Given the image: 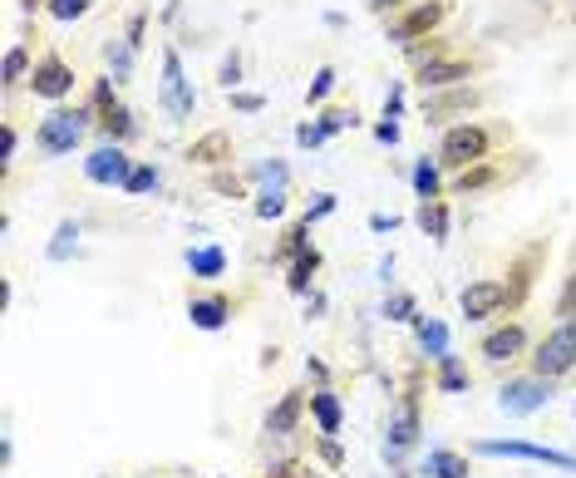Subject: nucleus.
Returning <instances> with one entry per match:
<instances>
[{"instance_id":"3c124183","label":"nucleus","mask_w":576,"mask_h":478,"mask_svg":"<svg viewBox=\"0 0 576 478\" xmlns=\"http://www.w3.org/2000/svg\"><path fill=\"white\" fill-rule=\"evenodd\" d=\"M374 138H380V144H399V124H394V118H380V124H374Z\"/></svg>"},{"instance_id":"7c9ffc66","label":"nucleus","mask_w":576,"mask_h":478,"mask_svg":"<svg viewBox=\"0 0 576 478\" xmlns=\"http://www.w3.org/2000/svg\"><path fill=\"white\" fill-rule=\"evenodd\" d=\"M286 208H291V198H286V188H276V183H266V188L257 193V202H251V212H257L261 222H276V217H286Z\"/></svg>"},{"instance_id":"39448f33","label":"nucleus","mask_w":576,"mask_h":478,"mask_svg":"<svg viewBox=\"0 0 576 478\" xmlns=\"http://www.w3.org/2000/svg\"><path fill=\"white\" fill-rule=\"evenodd\" d=\"M473 454H483V459H527V464H547V469L576 474V454L547 449V444H532V439H473Z\"/></svg>"},{"instance_id":"c9c22d12","label":"nucleus","mask_w":576,"mask_h":478,"mask_svg":"<svg viewBox=\"0 0 576 478\" xmlns=\"http://www.w3.org/2000/svg\"><path fill=\"white\" fill-rule=\"evenodd\" d=\"M336 84H340L336 64H320V70H316V80H310V90H306V100H310V104H320L330 90H336Z\"/></svg>"},{"instance_id":"6e6d98bb","label":"nucleus","mask_w":576,"mask_h":478,"mask_svg":"<svg viewBox=\"0 0 576 478\" xmlns=\"http://www.w3.org/2000/svg\"><path fill=\"white\" fill-rule=\"evenodd\" d=\"M394 227H399V217H384V212L370 217V232H394Z\"/></svg>"},{"instance_id":"f704fd0d","label":"nucleus","mask_w":576,"mask_h":478,"mask_svg":"<svg viewBox=\"0 0 576 478\" xmlns=\"http://www.w3.org/2000/svg\"><path fill=\"white\" fill-rule=\"evenodd\" d=\"M16 84H30V50L25 45L6 50V90H16Z\"/></svg>"},{"instance_id":"4d7b16f0","label":"nucleus","mask_w":576,"mask_h":478,"mask_svg":"<svg viewBox=\"0 0 576 478\" xmlns=\"http://www.w3.org/2000/svg\"><path fill=\"white\" fill-rule=\"evenodd\" d=\"M320 311H326V297H320V291H310V301H306V316H310V321H316V316H320Z\"/></svg>"},{"instance_id":"13d9d810","label":"nucleus","mask_w":576,"mask_h":478,"mask_svg":"<svg viewBox=\"0 0 576 478\" xmlns=\"http://www.w3.org/2000/svg\"><path fill=\"white\" fill-rule=\"evenodd\" d=\"M364 6H370V10H380V15H384V10H399V6H404V0H364Z\"/></svg>"},{"instance_id":"1a4fd4ad","label":"nucleus","mask_w":576,"mask_h":478,"mask_svg":"<svg viewBox=\"0 0 576 478\" xmlns=\"http://www.w3.org/2000/svg\"><path fill=\"white\" fill-rule=\"evenodd\" d=\"M473 74H479V60H469V54H439V60L419 64L414 84L424 94H434V90H453V84H469Z\"/></svg>"},{"instance_id":"0eeeda50","label":"nucleus","mask_w":576,"mask_h":478,"mask_svg":"<svg viewBox=\"0 0 576 478\" xmlns=\"http://www.w3.org/2000/svg\"><path fill=\"white\" fill-rule=\"evenodd\" d=\"M449 0H414V6L404 10V15L390 20V40L394 45H414V40H429L434 30L449 20Z\"/></svg>"},{"instance_id":"b1692460","label":"nucleus","mask_w":576,"mask_h":478,"mask_svg":"<svg viewBox=\"0 0 576 478\" xmlns=\"http://www.w3.org/2000/svg\"><path fill=\"white\" fill-rule=\"evenodd\" d=\"M320 247H310V252H301L291 267H286V287H291V297H310L316 291V271H320Z\"/></svg>"},{"instance_id":"a18cd8bd","label":"nucleus","mask_w":576,"mask_h":478,"mask_svg":"<svg viewBox=\"0 0 576 478\" xmlns=\"http://www.w3.org/2000/svg\"><path fill=\"white\" fill-rule=\"evenodd\" d=\"M336 208H340V198H336V193H316V202H310V208H306V222H320V217H330Z\"/></svg>"},{"instance_id":"4c0bfd02","label":"nucleus","mask_w":576,"mask_h":478,"mask_svg":"<svg viewBox=\"0 0 576 478\" xmlns=\"http://www.w3.org/2000/svg\"><path fill=\"white\" fill-rule=\"evenodd\" d=\"M572 316H576V267L567 271V281L557 291V321H572Z\"/></svg>"},{"instance_id":"09e8293b","label":"nucleus","mask_w":576,"mask_h":478,"mask_svg":"<svg viewBox=\"0 0 576 478\" xmlns=\"http://www.w3.org/2000/svg\"><path fill=\"white\" fill-rule=\"evenodd\" d=\"M306 375L316 380V385H330V365L320 361V355H306Z\"/></svg>"},{"instance_id":"f257e3e1","label":"nucleus","mask_w":576,"mask_h":478,"mask_svg":"<svg viewBox=\"0 0 576 478\" xmlns=\"http://www.w3.org/2000/svg\"><path fill=\"white\" fill-rule=\"evenodd\" d=\"M493 144H497V128L453 124V128H443V138H439V163L449 173H463V168H473V163L493 158Z\"/></svg>"},{"instance_id":"bb28decb","label":"nucleus","mask_w":576,"mask_h":478,"mask_svg":"<svg viewBox=\"0 0 576 478\" xmlns=\"http://www.w3.org/2000/svg\"><path fill=\"white\" fill-rule=\"evenodd\" d=\"M409 183H414V193L419 198H443V163L439 154L434 158H414V173H409Z\"/></svg>"},{"instance_id":"c85d7f7f","label":"nucleus","mask_w":576,"mask_h":478,"mask_svg":"<svg viewBox=\"0 0 576 478\" xmlns=\"http://www.w3.org/2000/svg\"><path fill=\"white\" fill-rule=\"evenodd\" d=\"M301 252H310V222H306V217H301V222H291V227H286L281 247H276V262H286V267H291Z\"/></svg>"},{"instance_id":"4468645a","label":"nucleus","mask_w":576,"mask_h":478,"mask_svg":"<svg viewBox=\"0 0 576 478\" xmlns=\"http://www.w3.org/2000/svg\"><path fill=\"white\" fill-rule=\"evenodd\" d=\"M193 84H187L183 74V60H177V50H163V108H168L173 118H187L193 114Z\"/></svg>"},{"instance_id":"dca6fc26","label":"nucleus","mask_w":576,"mask_h":478,"mask_svg":"<svg viewBox=\"0 0 576 478\" xmlns=\"http://www.w3.org/2000/svg\"><path fill=\"white\" fill-rule=\"evenodd\" d=\"M306 409H310V395H306V389H286V395L276 399L271 409H266V434H271V439H291V434L301 429Z\"/></svg>"},{"instance_id":"2eb2a0df","label":"nucleus","mask_w":576,"mask_h":478,"mask_svg":"<svg viewBox=\"0 0 576 478\" xmlns=\"http://www.w3.org/2000/svg\"><path fill=\"white\" fill-rule=\"evenodd\" d=\"M487 100L483 90H473V84H453V90H434L424 94V118L429 124H443L449 114H469V108H479Z\"/></svg>"},{"instance_id":"6ab92c4d","label":"nucleus","mask_w":576,"mask_h":478,"mask_svg":"<svg viewBox=\"0 0 576 478\" xmlns=\"http://www.w3.org/2000/svg\"><path fill=\"white\" fill-rule=\"evenodd\" d=\"M310 419L320 425V434H340V425H346V405H340V395L330 385L310 389Z\"/></svg>"},{"instance_id":"a19ab883","label":"nucleus","mask_w":576,"mask_h":478,"mask_svg":"<svg viewBox=\"0 0 576 478\" xmlns=\"http://www.w3.org/2000/svg\"><path fill=\"white\" fill-rule=\"evenodd\" d=\"M213 193H222V198H247V183L237 173H213Z\"/></svg>"},{"instance_id":"864d4df0","label":"nucleus","mask_w":576,"mask_h":478,"mask_svg":"<svg viewBox=\"0 0 576 478\" xmlns=\"http://www.w3.org/2000/svg\"><path fill=\"white\" fill-rule=\"evenodd\" d=\"M232 108H241V114H257V108H261V94H232Z\"/></svg>"},{"instance_id":"c03bdc74","label":"nucleus","mask_w":576,"mask_h":478,"mask_svg":"<svg viewBox=\"0 0 576 478\" xmlns=\"http://www.w3.org/2000/svg\"><path fill=\"white\" fill-rule=\"evenodd\" d=\"M316 449H320V459H326L330 469H340V464H346V449H340V439H336V434H320V444H316Z\"/></svg>"},{"instance_id":"de8ad7c7","label":"nucleus","mask_w":576,"mask_h":478,"mask_svg":"<svg viewBox=\"0 0 576 478\" xmlns=\"http://www.w3.org/2000/svg\"><path fill=\"white\" fill-rule=\"evenodd\" d=\"M296 144H301V148H320V144H326V134H320V124H301V128H296Z\"/></svg>"},{"instance_id":"2f4dec72","label":"nucleus","mask_w":576,"mask_h":478,"mask_svg":"<svg viewBox=\"0 0 576 478\" xmlns=\"http://www.w3.org/2000/svg\"><path fill=\"white\" fill-rule=\"evenodd\" d=\"M380 316L384 321H399V325H414L419 301L409 297V291H390V297H384V306H380Z\"/></svg>"},{"instance_id":"ea45409f","label":"nucleus","mask_w":576,"mask_h":478,"mask_svg":"<svg viewBox=\"0 0 576 478\" xmlns=\"http://www.w3.org/2000/svg\"><path fill=\"white\" fill-rule=\"evenodd\" d=\"M266 478H316L310 474L306 459H271V469H266Z\"/></svg>"},{"instance_id":"8fccbe9b","label":"nucleus","mask_w":576,"mask_h":478,"mask_svg":"<svg viewBox=\"0 0 576 478\" xmlns=\"http://www.w3.org/2000/svg\"><path fill=\"white\" fill-rule=\"evenodd\" d=\"M143 30H148V15H143V10H138V15H133V20H128V35H124V40H128V45H133V50H138V45H143Z\"/></svg>"},{"instance_id":"5701e85b","label":"nucleus","mask_w":576,"mask_h":478,"mask_svg":"<svg viewBox=\"0 0 576 478\" xmlns=\"http://www.w3.org/2000/svg\"><path fill=\"white\" fill-rule=\"evenodd\" d=\"M414 222H419V232H424V237L449 242V198H419Z\"/></svg>"},{"instance_id":"a211bd4d","label":"nucleus","mask_w":576,"mask_h":478,"mask_svg":"<svg viewBox=\"0 0 576 478\" xmlns=\"http://www.w3.org/2000/svg\"><path fill=\"white\" fill-rule=\"evenodd\" d=\"M187 321H193V331H227L232 325V297H222V291H213V297H193L187 301Z\"/></svg>"},{"instance_id":"79ce46f5","label":"nucleus","mask_w":576,"mask_h":478,"mask_svg":"<svg viewBox=\"0 0 576 478\" xmlns=\"http://www.w3.org/2000/svg\"><path fill=\"white\" fill-rule=\"evenodd\" d=\"M109 64H114V74H119V80H128V70H133V45H128V40L109 45Z\"/></svg>"},{"instance_id":"393cba45","label":"nucleus","mask_w":576,"mask_h":478,"mask_svg":"<svg viewBox=\"0 0 576 478\" xmlns=\"http://www.w3.org/2000/svg\"><path fill=\"white\" fill-rule=\"evenodd\" d=\"M424 478H469V454L459 449H429V459L419 464Z\"/></svg>"},{"instance_id":"f8f14e48","label":"nucleus","mask_w":576,"mask_h":478,"mask_svg":"<svg viewBox=\"0 0 576 478\" xmlns=\"http://www.w3.org/2000/svg\"><path fill=\"white\" fill-rule=\"evenodd\" d=\"M30 90H35V100H50V104L70 100L74 94V70L60 60V54H40L35 70H30Z\"/></svg>"},{"instance_id":"20e7f679","label":"nucleus","mask_w":576,"mask_h":478,"mask_svg":"<svg viewBox=\"0 0 576 478\" xmlns=\"http://www.w3.org/2000/svg\"><path fill=\"white\" fill-rule=\"evenodd\" d=\"M552 385H557V380H547V375H507L503 389H497V409H503L507 419L542 415V409L552 405Z\"/></svg>"},{"instance_id":"f3484780","label":"nucleus","mask_w":576,"mask_h":478,"mask_svg":"<svg viewBox=\"0 0 576 478\" xmlns=\"http://www.w3.org/2000/svg\"><path fill=\"white\" fill-rule=\"evenodd\" d=\"M513 173L503 168L497 158H483V163H473V168H463V173H453V183H449V193L453 198H473V193H487V188H497V183H507Z\"/></svg>"},{"instance_id":"6e6552de","label":"nucleus","mask_w":576,"mask_h":478,"mask_svg":"<svg viewBox=\"0 0 576 478\" xmlns=\"http://www.w3.org/2000/svg\"><path fill=\"white\" fill-rule=\"evenodd\" d=\"M542 262H547V242H527L523 252L507 262V311H517L523 301L532 297V287H537V277H542Z\"/></svg>"},{"instance_id":"37998d69","label":"nucleus","mask_w":576,"mask_h":478,"mask_svg":"<svg viewBox=\"0 0 576 478\" xmlns=\"http://www.w3.org/2000/svg\"><path fill=\"white\" fill-rule=\"evenodd\" d=\"M89 108H94V114L114 108V80H94V90H89Z\"/></svg>"},{"instance_id":"473e14b6","label":"nucleus","mask_w":576,"mask_h":478,"mask_svg":"<svg viewBox=\"0 0 576 478\" xmlns=\"http://www.w3.org/2000/svg\"><path fill=\"white\" fill-rule=\"evenodd\" d=\"M320 134L326 138H336V134H346V128H354L360 118H354V108H346V104H330V108H320Z\"/></svg>"},{"instance_id":"9b49d317","label":"nucleus","mask_w":576,"mask_h":478,"mask_svg":"<svg viewBox=\"0 0 576 478\" xmlns=\"http://www.w3.org/2000/svg\"><path fill=\"white\" fill-rule=\"evenodd\" d=\"M459 311L469 321H493V316H503L507 311V287L497 277H483V281H469L463 287V297H459Z\"/></svg>"},{"instance_id":"9d476101","label":"nucleus","mask_w":576,"mask_h":478,"mask_svg":"<svg viewBox=\"0 0 576 478\" xmlns=\"http://www.w3.org/2000/svg\"><path fill=\"white\" fill-rule=\"evenodd\" d=\"M133 173V158L124 154V144H99L94 154L84 158V178L94 183V188H124Z\"/></svg>"},{"instance_id":"7ed1b4c3","label":"nucleus","mask_w":576,"mask_h":478,"mask_svg":"<svg viewBox=\"0 0 576 478\" xmlns=\"http://www.w3.org/2000/svg\"><path fill=\"white\" fill-rule=\"evenodd\" d=\"M419 434H424V415H419V380H409L404 399H399V409L390 415V425H384V459L404 464L409 449L419 444Z\"/></svg>"},{"instance_id":"58836bf2","label":"nucleus","mask_w":576,"mask_h":478,"mask_svg":"<svg viewBox=\"0 0 576 478\" xmlns=\"http://www.w3.org/2000/svg\"><path fill=\"white\" fill-rule=\"evenodd\" d=\"M50 10L54 20H80V15H89V10H94V0H50Z\"/></svg>"},{"instance_id":"c756f323","label":"nucleus","mask_w":576,"mask_h":478,"mask_svg":"<svg viewBox=\"0 0 576 478\" xmlns=\"http://www.w3.org/2000/svg\"><path fill=\"white\" fill-rule=\"evenodd\" d=\"M74 247H80V222H74V217H64V222L54 227V242L44 247V257H50V262H70Z\"/></svg>"},{"instance_id":"f03ea898","label":"nucleus","mask_w":576,"mask_h":478,"mask_svg":"<svg viewBox=\"0 0 576 478\" xmlns=\"http://www.w3.org/2000/svg\"><path fill=\"white\" fill-rule=\"evenodd\" d=\"M89 114H94V108H64V104L54 108V114H44L35 128V148L44 158H70L89 134Z\"/></svg>"},{"instance_id":"4be33fe9","label":"nucleus","mask_w":576,"mask_h":478,"mask_svg":"<svg viewBox=\"0 0 576 478\" xmlns=\"http://www.w3.org/2000/svg\"><path fill=\"white\" fill-rule=\"evenodd\" d=\"M434 385H439V395H469L473 375H469V365L449 351V355H439V361H434Z\"/></svg>"},{"instance_id":"cd10ccee","label":"nucleus","mask_w":576,"mask_h":478,"mask_svg":"<svg viewBox=\"0 0 576 478\" xmlns=\"http://www.w3.org/2000/svg\"><path fill=\"white\" fill-rule=\"evenodd\" d=\"M99 128H104L109 144H124V138L138 134V124H133V108H124V104L104 108V114H99Z\"/></svg>"},{"instance_id":"a878e982","label":"nucleus","mask_w":576,"mask_h":478,"mask_svg":"<svg viewBox=\"0 0 576 478\" xmlns=\"http://www.w3.org/2000/svg\"><path fill=\"white\" fill-rule=\"evenodd\" d=\"M414 341H419V351L424 355H449V325H443L439 316H424V311H419L414 316Z\"/></svg>"},{"instance_id":"603ef678","label":"nucleus","mask_w":576,"mask_h":478,"mask_svg":"<svg viewBox=\"0 0 576 478\" xmlns=\"http://www.w3.org/2000/svg\"><path fill=\"white\" fill-rule=\"evenodd\" d=\"M16 154H20V134H16V124H6V173H10V163H16Z\"/></svg>"},{"instance_id":"423d86ee","label":"nucleus","mask_w":576,"mask_h":478,"mask_svg":"<svg viewBox=\"0 0 576 478\" xmlns=\"http://www.w3.org/2000/svg\"><path fill=\"white\" fill-rule=\"evenodd\" d=\"M576 371V316L557 321L547 331V341L532 351V375H547V380H567Z\"/></svg>"},{"instance_id":"e433bc0d","label":"nucleus","mask_w":576,"mask_h":478,"mask_svg":"<svg viewBox=\"0 0 576 478\" xmlns=\"http://www.w3.org/2000/svg\"><path fill=\"white\" fill-rule=\"evenodd\" d=\"M251 178H257L261 188H266V183H276V188H286V183H291V168H286L281 158H271V163H257V168H251Z\"/></svg>"},{"instance_id":"5fc2aeb1","label":"nucleus","mask_w":576,"mask_h":478,"mask_svg":"<svg viewBox=\"0 0 576 478\" xmlns=\"http://www.w3.org/2000/svg\"><path fill=\"white\" fill-rule=\"evenodd\" d=\"M399 108H404V90H399V84H394V90H390V100H384V118H399Z\"/></svg>"},{"instance_id":"ddd939ff","label":"nucleus","mask_w":576,"mask_h":478,"mask_svg":"<svg viewBox=\"0 0 576 478\" xmlns=\"http://www.w3.org/2000/svg\"><path fill=\"white\" fill-rule=\"evenodd\" d=\"M479 355H483L487 365H513V361H523V355H527V325H523V321L493 325V331L483 335Z\"/></svg>"},{"instance_id":"72a5a7b5","label":"nucleus","mask_w":576,"mask_h":478,"mask_svg":"<svg viewBox=\"0 0 576 478\" xmlns=\"http://www.w3.org/2000/svg\"><path fill=\"white\" fill-rule=\"evenodd\" d=\"M153 188H158V168H153V163H133L128 183L119 193H124V198H143V193H153Z\"/></svg>"},{"instance_id":"412c9836","label":"nucleus","mask_w":576,"mask_h":478,"mask_svg":"<svg viewBox=\"0 0 576 478\" xmlns=\"http://www.w3.org/2000/svg\"><path fill=\"white\" fill-rule=\"evenodd\" d=\"M187 163H203V168L232 163V134H222V128H213V134L193 138V144H187Z\"/></svg>"},{"instance_id":"bf43d9fd","label":"nucleus","mask_w":576,"mask_h":478,"mask_svg":"<svg viewBox=\"0 0 576 478\" xmlns=\"http://www.w3.org/2000/svg\"><path fill=\"white\" fill-rule=\"evenodd\" d=\"M20 6H25V10H40V6H50V0H20Z\"/></svg>"},{"instance_id":"aec40b11","label":"nucleus","mask_w":576,"mask_h":478,"mask_svg":"<svg viewBox=\"0 0 576 478\" xmlns=\"http://www.w3.org/2000/svg\"><path fill=\"white\" fill-rule=\"evenodd\" d=\"M187 271H193L197 281H217V277H227V252H222L217 242H203V247H187Z\"/></svg>"},{"instance_id":"49530a36","label":"nucleus","mask_w":576,"mask_h":478,"mask_svg":"<svg viewBox=\"0 0 576 478\" xmlns=\"http://www.w3.org/2000/svg\"><path fill=\"white\" fill-rule=\"evenodd\" d=\"M217 80L227 84V90H237V84H241V54H237V50H232L227 60H222V74H217Z\"/></svg>"}]
</instances>
